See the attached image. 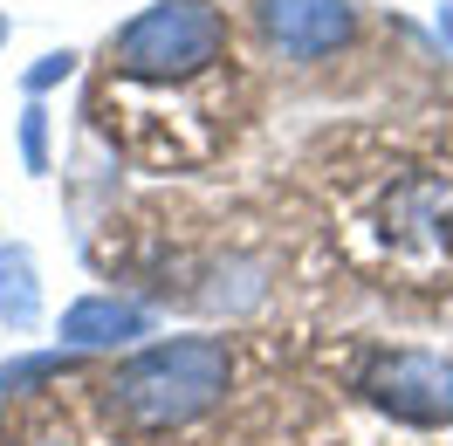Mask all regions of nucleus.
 I'll list each match as a JSON object with an SVG mask.
<instances>
[{"mask_svg": "<svg viewBox=\"0 0 453 446\" xmlns=\"http://www.w3.org/2000/svg\"><path fill=\"white\" fill-rule=\"evenodd\" d=\"M337 241L371 281L453 288V165L392 158L343 179Z\"/></svg>", "mask_w": 453, "mask_h": 446, "instance_id": "1", "label": "nucleus"}, {"mask_svg": "<svg viewBox=\"0 0 453 446\" xmlns=\"http://www.w3.org/2000/svg\"><path fill=\"white\" fill-rule=\"evenodd\" d=\"M234 385V358H226L220 336H165V343H144L138 358H124L111 371V412L131 433H179L206 419Z\"/></svg>", "mask_w": 453, "mask_h": 446, "instance_id": "2", "label": "nucleus"}, {"mask_svg": "<svg viewBox=\"0 0 453 446\" xmlns=\"http://www.w3.org/2000/svg\"><path fill=\"white\" fill-rule=\"evenodd\" d=\"M234 49L226 14L213 0H151L144 14H131L111 35V83H138V89H193L199 76H213Z\"/></svg>", "mask_w": 453, "mask_h": 446, "instance_id": "3", "label": "nucleus"}, {"mask_svg": "<svg viewBox=\"0 0 453 446\" xmlns=\"http://www.w3.org/2000/svg\"><path fill=\"white\" fill-rule=\"evenodd\" d=\"M365 398L398 426H447L453 419V358L440 350H392L371 364Z\"/></svg>", "mask_w": 453, "mask_h": 446, "instance_id": "4", "label": "nucleus"}, {"mask_svg": "<svg viewBox=\"0 0 453 446\" xmlns=\"http://www.w3.org/2000/svg\"><path fill=\"white\" fill-rule=\"evenodd\" d=\"M261 28L288 62H316L357 35V7L350 0H261Z\"/></svg>", "mask_w": 453, "mask_h": 446, "instance_id": "5", "label": "nucleus"}, {"mask_svg": "<svg viewBox=\"0 0 453 446\" xmlns=\"http://www.w3.org/2000/svg\"><path fill=\"white\" fill-rule=\"evenodd\" d=\"M151 336V309L131 296H83V303L62 309V343L69 350H124Z\"/></svg>", "mask_w": 453, "mask_h": 446, "instance_id": "6", "label": "nucleus"}, {"mask_svg": "<svg viewBox=\"0 0 453 446\" xmlns=\"http://www.w3.org/2000/svg\"><path fill=\"white\" fill-rule=\"evenodd\" d=\"M0 316H7V330H35L42 323V281H35V254L21 241L0 248Z\"/></svg>", "mask_w": 453, "mask_h": 446, "instance_id": "7", "label": "nucleus"}, {"mask_svg": "<svg viewBox=\"0 0 453 446\" xmlns=\"http://www.w3.org/2000/svg\"><path fill=\"white\" fill-rule=\"evenodd\" d=\"M62 371H69V358H21V364H7V378H0V385L7 391H35V385H49V378H62Z\"/></svg>", "mask_w": 453, "mask_h": 446, "instance_id": "8", "label": "nucleus"}, {"mask_svg": "<svg viewBox=\"0 0 453 446\" xmlns=\"http://www.w3.org/2000/svg\"><path fill=\"white\" fill-rule=\"evenodd\" d=\"M21 158L28 172H49V111H21Z\"/></svg>", "mask_w": 453, "mask_h": 446, "instance_id": "9", "label": "nucleus"}, {"mask_svg": "<svg viewBox=\"0 0 453 446\" xmlns=\"http://www.w3.org/2000/svg\"><path fill=\"white\" fill-rule=\"evenodd\" d=\"M69 69H76V56H69V49H49V56H42V62L28 69V89H49V83H62Z\"/></svg>", "mask_w": 453, "mask_h": 446, "instance_id": "10", "label": "nucleus"}, {"mask_svg": "<svg viewBox=\"0 0 453 446\" xmlns=\"http://www.w3.org/2000/svg\"><path fill=\"white\" fill-rule=\"evenodd\" d=\"M440 42H447V49H453V0H447V7H440Z\"/></svg>", "mask_w": 453, "mask_h": 446, "instance_id": "11", "label": "nucleus"}, {"mask_svg": "<svg viewBox=\"0 0 453 446\" xmlns=\"http://www.w3.org/2000/svg\"><path fill=\"white\" fill-rule=\"evenodd\" d=\"M0 49H7V14H0Z\"/></svg>", "mask_w": 453, "mask_h": 446, "instance_id": "12", "label": "nucleus"}, {"mask_svg": "<svg viewBox=\"0 0 453 446\" xmlns=\"http://www.w3.org/2000/svg\"><path fill=\"white\" fill-rule=\"evenodd\" d=\"M42 446H56V440H42Z\"/></svg>", "mask_w": 453, "mask_h": 446, "instance_id": "13", "label": "nucleus"}]
</instances>
